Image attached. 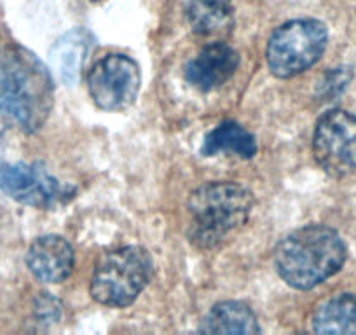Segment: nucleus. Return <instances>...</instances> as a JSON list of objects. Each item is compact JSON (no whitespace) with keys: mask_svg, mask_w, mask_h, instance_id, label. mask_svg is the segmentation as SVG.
I'll return each mask as SVG.
<instances>
[{"mask_svg":"<svg viewBox=\"0 0 356 335\" xmlns=\"http://www.w3.org/2000/svg\"><path fill=\"white\" fill-rule=\"evenodd\" d=\"M93 2H98V0H93Z\"/></svg>","mask_w":356,"mask_h":335,"instance_id":"dca6fc26","label":"nucleus"},{"mask_svg":"<svg viewBox=\"0 0 356 335\" xmlns=\"http://www.w3.org/2000/svg\"><path fill=\"white\" fill-rule=\"evenodd\" d=\"M316 334H356V295L341 293L321 304L313 314Z\"/></svg>","mask_w":356,"mask_h":335,"instance_id":"2eb2a0df","label":"nucleus"},{"mask_svg":"<svg viewBox=\"0 0 356 335\" xmlns=\"http://www.w3.org/2000/svg\"><path fill=\"white\" fill-rule=\"evenodd\" d=\"M152 276V259L142 246L107 252L91 278V295L100 304L126 307L135 302Z\"/></svg>","mask_w":356,"mask_h":335,"instance_id":"20e7f679","label":"nucleus"},{"mask_svg":"<svg viewBox=\"0 0 356 335\" xmlns=\"http://www.w3.org/2000/svg\"><path fill=\"white\" fill-rule=\"evenodd\" d=\"M89 44H91V35L86 30H72L61 35L51 47V65L63 84L74 86L79 81L88 56Z\"/></svg>","mask_w":356,"mask_h":335,"instance_id":"9b49d317","label":"nucleus"},{"mask_svg":"<svg viewBox=\"0 0 356 335\" xmlns=\"http://www.w3.org/2000/svg\"><path fill=\"white\" fill-rule=\"evenodd\" d=\"M327 26L318 19H293L280 26L267 44V63L280 79L313 67L327 49Z\"/></svg>","mask_w":356,"mask_h":335,"instance_id":"39448f33","label":"nucleus"},{"mask_svg":"<svg viewBox=\"0 0 356 335\" xmlns=\"http://www.w3.org/2000/svg\"><path fill=\"white\" fill-rule=\"evenodd\" d=\"M201 154L207 157L225 154V156H238L241 159H252L257 154L255 136L238 122L225 121L204 136Z\"/></svg>","mask_w":356,"mask_h":335,"instance_id":"4468645a","label":"nucleus"},{"mask_svg":"<svg viewBox=\"0 0 356 335\" xmlns=\"http://www.w3.org/2000/svg\"><path fill=\"white\" fill-rule=\"evenodd\" d=\"M0 190L18 203L39 210L61 206L75 196L74 187L61 183L39 163L0 161Z\"/></svg>","mask_w":356,"mask_h":335,"instance_id":"0eeeda50","label":"nucleus"},{"mask_svg":"<svg viewBox=\"0 0 356 335\" xmlns=\"http://www.w3.org/2000/svg\"><path fill=\"white\" fill-rule=\"evenodd\" d=\"M140 68L124 54L102 58L88 75V90L95 105L105 112H121L131 107L140 91Z\"/></svg>","mask_w":356,"mask_h":335,"instance_id":"6e6552de","label":"nucleus"},{"mask_svg":"<svg viewBox=\"0 0 356 335\" xmlns=\"http://www.w3.org/2000/svg\"><path fill=\"white\" fill-rule=\"evenodd\" d=\"M75 254L70 243L56 234L40 236L26 254V265L39 281L61 283L74 271Z\"/></svg>","mask_w":356,"mask_h":335,"instance_id":"9d476101","label":"nucleus"},{"mask_svg":"<svg viewBox=\"0 0 356 335\" xmlns=\"http://www.w3.org/2000/svg\"><path fill=\"white\" fill-rule=\"evenodd\" d=\"M200 332L203 334H238L253 335L260 334L259 321L246 304L229 300L211 307L204 316Z\"/></svg>","mask_w":356,"mask_h":335,"instance_id":"f8f14e48","label":"nucleus"},{"mask_svg":"<svg viewBox=\"0 0 356 335\" xmlns=\"http://www.w3.org/2000/svg\"><path fill=\"white\" fill-rule=\"evenodd\" d=\"M54 86L46 65L22 46L0 49V115L23 133H35L53 111Z\"/></svg>","mask_w":356,"mask_h":335,"instance_id":"f257e3e1","label":"nucleus"},{"mask_svg":"<svg viewBox=\"0 0 356 335\" xmlns=\"http://www.w3.org/2000/svg\"><path fill=\"white\" fill-rule=\"evenodd\" d=\"M314 159L327 175L344 179L356 172V117L342 108L325 112L313 136Z\"/></svg>","mask_w":356,"mask_h":335,"instance_id":"423d86ee","label":"nucleus"},{"mask_svg":"<svg viewBox=\"0 0 356 335\" xmlns=\"http://www.w3.org/2000/svg\"><path fill=\"white\" fill-rule=\"evenodd\" d=\"M239 65V54L234 47L224 42H215L201 49L186 65L187 82L200 91H213L224 86L234 75Z\"/></svg>","mask_w":356,"mask_h":335,"instance_id":"1a4fd4ad","label":"nucleus"},{"mask_svg":"<svg viewBox=\"0 0 356 335\" xmlns=\"http://www.w3.org/2000/svg\"><path fill=\"white\" fill-rule=\"evenodd\" d=\"M186 16L197 35H222L234 23L232 0H186Z\"/></svg>","mask_w":356,"mask_h":335,"instance_id":"ddd939ff","label":"nucleus"},{"mask_svg":"<svg viewBox=\"0 0 356 335\" xmlns=\"http://www.w3.org/2000/svg\"><path fill=\"white\" fill-rule=\"evenodd\" d=\"M346 245L337 231L313 224L290 232L275 250V268L285 283L311 290L341 271Z\"/></svg>","mask_w":356,"mask_h":335,"instance_id":"f03ea898","label":"nucleus"},{"mask_svg":"<svg viewBox=\"0 0 356 335\" xmlns=\"http://www.w3.org/2000/svg\"><path fill=\"white\" fill-rule=\"evenodd\" d=\"M253 196L234 182H210L197 187L187 201L189 239L201 250L222 246L248 222Z\"/></svg>","mask_w":356,"mask_h":335,"instance_id":"7ed1b4c3","label":"nucleus"}]
</instances>
